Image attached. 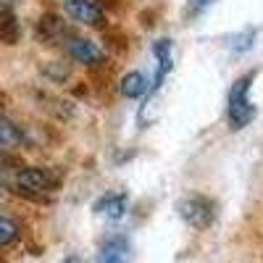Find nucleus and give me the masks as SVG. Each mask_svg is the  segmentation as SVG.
Masks as SVG:
<instances>
[{
    "instance_id": "obj_1",
    "label": "nucleus",
    "mask_w": 263,
    "mask_h": 263,
    "mask_svg": "<svg viewBox=\"0 0 263 263\" xmlns=\"http://www.w3.org/2000/svg\"><path fill=\"white\" fill-rule=\"evenodd\" d=\"M58 184H61V177L53 168H45V166H24V168H18V174H16L18 192H24L29 197L50 195V192L58 190Z\"/></svg>"
},
{
    "instance_id": "obj_2",
    "label": "nucleus",
    "mask_w": 263,
    "mask_h": 263,
    "mask_svg": "<svg viewBox=\"0 0 263 263\" xmlns=\"http://www.w3.org/2000/svg\"><path fill=\"white\" fill-rule=\"evenodd\" d=\"M253 79H255V74L239 77L229 90V126L232 129H245L250 124V119L255 116V108L248 100V90H250Z\"/></svg>"
},
{
    "instance_id": "obj_3",
    "label": "nucleus",
    "mask_w": 263,
    "mask_h": 263,
    "mask_svg": "<svg viewBox=\"0 0 263 263\" xmlns=\"http://www.w3.org/2000/svg\"><path fill=\"white\" fill-rule=\"evenodd\" d=\"M177 211L184 221L195 229H208L216 218V205L203 195H187L177 203Z\"/></svg>"
},
{
    "instance_id": "obj_4",
    "label": "nucleus",
    "mask_w": 263,
    "mask_h": 263,
    "mask_svg": "<svg viewBox=\"0 0 263 263\" xmlns=\"http://www.w3.org/2000/svg\"><path fill=\"white\" fill-rule=\"evenodd\" d=\"M66 13H69L74 21L87 27H105V13L98 6V0H63Z\"/></svg>"
},
{
    "instance_id": "obj_5",
    "label": "nucleus",
    "mask_w": 263,
    "mask_h": 263,
    "mask_svg": "<svg viewBox=\"0 0 263 263\" xmlns=\"http://www.w3.org/2000/svg\"><path fill=\"white\" fill-rule=\"evenodd\" d=\"M69 55L82 63V66H90V69H100V66H105V53L103 48L98 45V42L92 40H84V37H71L69 42Z\"/></svg>"
},
{
    "instance_id": "obj_6",
    "label": "nucleus",
    "mask_w": 263,
    "mask_h": 263,
    "mask_svg": "<svg viewBox=\"0 0 263 263\" xmlns=\"http://www.w3.org/2000/svg\"><path fill=\"white\" fill-rule=\"evenodd\" d=\"M63 34H66V24H63L61 16H55V13L40 16V21H37V40L40 42H45V45H55Z\"/></svg>"
},
{
    "instance_id": "obj_7",
    "label": "nucleus",
    "mask_w": 263,
    "mask_h": 263,
    "mask_svg": "<svg viewBox=\"0 0 263 263\" xmlns=\"http://www.w3.org/2000/svg\"><path fill=\"white\" fill-rule=\"evenodd\" d=\"M21 145H24V132H21V126H16L6 116H0V153H11Z\"/></svg>"
},
{
    "instance_id": "obj_8",
    "label": "nucleus",
    "mask_w": 263,
    "mask_h": 263,
    "mask_svg": "<svg viewBox=\"0 0 263 263\" xmlns=\"http://www.w3.org/2000/svg\"><path fill=\"white\" fill-rule=\"evenodd\" d=\"M95 211L105 218H121L124 211H126V195L124 192H111L100 197V200L95 203Z\"/></svg>"
},
{
    "instance_id": "obj_9",
    "label": "nucleus",
    "mask_w": 263,
    "mask_h": 263,
    "mask_svg": "<svg viewBox=\"0 0 263 263\" xmlns=\"http://www.w3.org/2000/svg\"><path fill=\"white\" fill-rule=\"evenodd\" d=\"M153 53H156V58H158V74H156V84H153V90H158L161 82L166 79V74L171 71V40H156Z\"/></svg>"
},
{
    "instance_id": "obj_10",
    "label": "nucleus",
    "mask_w": 263,
    "mask_h": 263,
    "mask_svg": "<svg viewBox=\"0 0 263 263\" xmlns=\"http://www.w3.org/2000/svg\"><path fill=\"white\" fill-rule=\"evenodd\" d=\"M119 90H121L124 98H142V95L147 92V79H145V74H140V71H129V74L121 77Z\"/></svg>"
},
{
    "instance_id": "obj_11",
    "label": "nucleus",
    "mask_w": 263,
    "mask_h": 263,
    "mask_svg": "<svg viewBox=\"0 0 263 263\" xmlns=\"http://www.w3.org/2000/svg\"><path fill=\"white\" fill-rule=\"evenodd\" d=\"M18 34H21V29H18L16 16L8 8H0V42H6V45H16Z\"/></svg>"
},
{
    "instance_id": "obj_12",
    "label": "nucleus",
    "mask_w": 263,
    "mask_h": 263,
    "mask_svg": "<svg viewBox=\"0 0 263 263\" xmlns=\"http://www.w3.org/2000/svg\"><path fill=\"white\" fill-rule=\"evenodd\" d=\"M95 263H126V245L121 242V239L108 242V245L100 250V255H98Z\"/></svg>"
},
{
    "instance_id": "obj_13",
    "label": "nucleus",
    "mask_w": 263,
    "mask_h": 263,
    "mask_svg": "<svg viewBox=\"0 0 263 263\" xmlns=\"http://www.w3.org/2000/svg\"><path fill=\"white\" fill-rule=\"evenodd\" d=\"M18 224L13 221V218L8 216H0V248H6V245H13L16 239H18Z\"/></svg>"
},
{
    "instance_id": "obj_14",
    "label": "nucleus",
    "mask_w": 263,
    "mask_h": 263,
    "mask_svg": "<svg viewBox=\"0 0 263 263\" xmlns=\"http://www.w3.org/2000/svg\"><path fill=\"white\" fill-rule=\"evenodd\" d=\"M105 42H108V48L116 50V53H124L126 50V34L119 32V29H105Z\"/></svg>"
},
{
    "instance_id": "obj_15",
    "label": "nucleus",
    "mask_w": 263,
    "mask_h": 263,
    "mask_svg": "<svg viewBox=\"0 0 263 263\" xmlns=\"http://www.w3.org/2000/svg\"><path fill=\"white\" fill-rule=\"evenodd\" d=\"M253 40H255V29H245L242 34H237V37H234V42H232V50H237V53L248 50V48L253 45Z\"/></svg>"
},
{
    "instance_id": "obj_16",
    "label": "nucleus",
    "mask_w": 263,
    "mask_h": 263,
    "mask_svg": "<svg viewBox=\"0 0 263 263\" xmlns=\"http://www.w3.org/2000/svg\"><path fill=\"white\" fill-rule=\"evenodd\" d=\"M63 263H79V258L77 255H69V258H63Z\"/></svg>"
},
{
    "instance_id": "obj_17",
    "label": "nucleus",
    "mask_w": 263,
    "mask_h": 263,
    "mask_svg": "<svg viewBox=\"0 0 263 263\" xmlns=\"http://www.w3.org/2000/svg\"><path fill=\"white\" fill-rule=\"evenodd\" d=\"M192 3H195V6H208L211 0H192Z\"/></svg>"
}]
</instances>
